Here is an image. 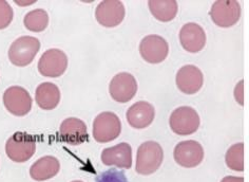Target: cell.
Instances as JSON below:
<instances>
[{
  "instance_id": "1",
  "label": "cell",
  "mask_w": 249,
  "mask_h": 182,
  "mask_svg": "<svg viewBox=\"0 0 249 182\" xmlns=\"http://www.w3.org/2000/svg\"><path fill=\"white\" fill-rule=\"evenodd\" d=\"M164 160L163 148L158 142L147 141L138 149L135 169L140 175H151L160 167Z\"/></svg>"
},
{
  "instance_id": "2",
  "label": "cell",
  "mask_w": 249,
  "mask_h": 182,
  "mask_svg": "<svg viewBox=\"0 0 249 182\" xmlns=\"http://www.w3.org/2000/svg\"><path fill=\"white\" fill-rule=\"evenodd\" d=\"M36 140L35 138L27 133L18 131L9 138L5 144V153L9 158L18 163L30 160L35 154Z\"/></svg>"
},
{
  "instance_id": "3",
  "label": "cell",
  "mask_w": 249,
  "mask_h": 182,
  "mask_svg": "<svg viewBox=\"0 0 249 182\" xmlns=\"http://www.w3.org/2000/svg\"><path fill=\"white\" fill-rule=\"evenodd\" d=\"M40 49V41L33 36H21L9 49V60L17 67H26L35 59Z\"/></svg>"
},
{
  "instance_id": "4",
  "label": "cell",
  "mask_w": 249,
  "mask_h": 182,
  "mask_svg": "<svg viewBox=\"0 0 249 182\" xmlns=\"http://www.w3.org/2000/svg\"><path fill=\"white\" fill-rule=\"evenodd\" d=\"M122 131V123L113 112L99 114L93 122V137L98 143H108L115 140Z\"/></svg>"
},
{
  "instance_id": "5",
  "label": "cell",
  "mask_w": 249,
  "mask_h": 182,
  "mask_svg": "<svg viewBox=\"0 0 249 182\" xmlns=\"http://www.w3.org/2000/svg\"><path fill=\"white\" fill-rule=\"evenodd\" d=\"M200 116L194 108L188 106H182L174 110L169 124L173 133L179 136H188L195 134L200 127Z\"/></svg>"
},
{
  "instance_id": "6",
  "label": "cell",
  "mask_w": 249,
  "mask_h": 182,
  "mask_svg": "<svg viewBox=\"0 0 249 182\" xmlns=\"http://www.w3.org/2000/svg\"><path fill=\"white\" fill-rule=\"evenodd\" d=\"M210 16L217 27H232L241 17L240 3L235 0H217L211 8Z\"/></svg>"
},
{
  "instance_id": "7",
  "label": "cell",
  "mask_w": 249,
  "mask_h": 182,
  "mask_svg": "<svg viewBox=\"0 0 249 182\" xmlns=\"http://www.w3.org/2000/svg\"><path fill=\"white\" fill-rule=\"evenodd\" d=\"M3 104L12 115L23 117L32 108V98L24 88L12 86L3 93Z\"/></svg>"
},
{
  "instance_id": "8",
  "label": "cell",
  "mask_w": 249,
  "mask_h": 182,
  "mask_svg": "<svg viewBox=\"0 0 249 182\" xmlns=\"http://www.w3.org/2000/svg\"><path fill=\"white\" fill-rule=\"evenodd\" d=\"M110 96L118 103H127L138 92V81L132 74L122 72L112 79L109 85Z\"/></svg>"
},
{
  "instance_id": "9",
  "label": "cell",
  "mask_w": 249,
  "mask_h": 182,
  "mask_svg": "<svg viewBox=\"0 0 249 182\" xmlns=\"http://www.w3.org/2000/svg\"><path fill=\"white\" fill-rule=\"evenodd\" d=\"M68 68V56L59 49H50L41 55L38 71L47 78H58Z\"/></svg>"
},
{
  "instance_id": "10",
  "label": "cell",
  "mask_w": 249,
  "mask_h": 182,
  "mask_svg": "<svg viewBox=\"0 0 249 182\" xmlns=\"http://www.w3.org/2000/svg\"><path fill=\"white\" fill-rule=\"evenodd\" d=\"M140 52L142 58L150 64H160L164 61L168 53L169 46L165 39L160 35H148L142 40L140 43Z\"/></svg>"
},
{
  "instance_id": "11",
  "label": "cell",
  "mask_w": 249,
  "mask_h": 182,
  "mask_svg": "<svg viewBox=\"0 0 249 182\" xmlns=\"http://www.w3.org/2000/svg\"><path fill=\"white\" fill-rule=\"evenodd\" d=\"M173 156L178 165L192 168L202 163L204 159V149L201 144L196 141H183L174 148Z\"/></svg>"
},
{
  "instance_id": "12",
  "label": "cell",
  "mask_w": 249,
  "mask_h": 182,
  "mask_svg": "<svg viewBox=\"0 0 249 182\" xmlns=\"http://www.w3.org/2000/svg\"><path fill=\"white\" fill-rule=\"evenodd\" d=\"M124 7L118 0H105L97 5L96 20L106 28H114L121 24L124 18Z\"/></svg>"
},
{
  "instance_id": "13",
  "label": "cell",
  "mask_w": 249,
  "mask_h": 182,
  "mask_svg": "<svg viewBox=\"0 0 249 182\" xmlns=\"http://www.w3.org/2000/svg\"><path fill=\"white\" fill-rule=\"evenodd\" d=\"M179 41L182 47L190 53H196L206 45V33L200 24L186 23L179 31Z\"/></svg>"
},
{
  "instance_id": "14",
  "label": "cell",
  "mask_w": 249,
  "mask_h": 182,
  "mask_svg": "<svg viewBox=\"0 0 249 182\" xmlns=\"http://www.w3.org/2000/svg\"><path fill=\"white\" fill-rule=\"evenodd\" d=\"M177 86L186 95H195L201 89L204 84L202 71L196 66L186 65L178 71Z\"/></svg>"
},
{
  "instance_id": "15",
  "label": "cell",
  "mask_w": 249,
  "mask_h": 182,
  "mask_svg": "<svg viewBox=\"0 0 249 182\" xmlns=\"http://www.w3.org/2000/svg\"><path fill=\"white\" fill-rule=\"evenodd\" d=\"M60 139L71 145H79L88 141L87 125L80 119L69 118L61 123L59 128Z\"/></svg>"
},
{
  "instance_id": "16",
  "label": "cell",
  "mask_w": 249,
  "mask_h": 182,
  "mask_svg": "<svg viewBox=\"0 0 249 182\" xmlns=\"http://www.w3.org/2000/svg\"><path fill=\"white\" fill-rule=\"evenodd\" d=\"M102 161L107 166H118L129 169L132 166V148L128 143H120L115 146L105 148Z\"/></svg>"
},
{
  "instance_id": "17",
  "label": "cell",
  "mask_w": 249,
  "mask_h": 182,
  "mask_svg": "<svg viewBox=\"0 0 249 182\" xmlns=\"http://www.w3.org/2000/svg\"><path fill=\"white\" fill-rule=\"evenodd\" d=\"M155 117L154 107L148 102L141 101L133 104L127 111V121L130 126L142 129L152 124Z\"/></svg>"
},
{
  "instance_id": "18",
  "label": "cell",
  "mask_w": 249,
  "mask_h": 182,
  "mask_svg": "<svg viewBox=\"0 0 249 182\" xmlns=\"http://www.w3.org/2000/svg\"><path fill=\"white\" fill-rule=\"evenodd\" d=\"M60 163L53 156H45L33 163L30 168L31 178L36 181L49 180L58 174Z\"/></svg>"
},
{
  "instance_id": "19",
  "label": "cell",
  "mask_w": 249,
  "mask_h": 182,
  "mask_svg": "<svg viewBox=\"0 0 249 182\" xmlns=\"http://www.w3.org/2000/svg\"><path fill=\"white\" fill-rule=\"evenodd\" d=\"M35 100L41 109L52 110L60 102V90L53 83H42L36 89Z\"/></svg>"
},
{
  "instance_id": "20",
  "label": "cell",
  "mask_w": 249,
  "mask_h": 182,
  "mask_svg": "<svg viewBox=\"0 0 249 182\" xmlns=\"http://www.w3.org/2000/svg\"><path fill=\"white\" fill-rule=\"evenodd\" d=\"M148 5L152 15L161 22L174 20L178 10L176 0H150Z\"/></svg>"
},
{
  "instance_id": "21",
  "label": "cell",
  "mask_w": 249,
  "mask_h": 182,
  "mask_svg": "<svg viewBox=\"0 0 249 182\" xmlns=\"http://www.w3.org/2000/svg\"><path fill=\"white\" fill-rule=\"evenodd\" d=\"M23 23L24 27L31 31V32L39 33L47 29L49 24V15L45 10L36 9L29 12L24 16Z\"/></svg>"
},
{
  "instance_id": "22",
  "label": "cell",
  "mask_w": 249,
  "mask_h": 182,
  "mask_svg": "<svg viewBox=\"0 0 249 182\" xmlns=\"http://www.w3.org/2000/svg\"><path fill=\"white\" fill-rule=\"evenodd\" d=\"M226 164L235 172L244 171V144L236 143L230 147L226 153Z\"/></svg>"
},
{
  "instance_id": "23",
  "label": "cell",
  "mask_w": 249,
  "mask_h": 182,
  "mask_svg": "<svg viewBox=\"0 0 249 182\" xmlns=\"http://www.w3.org/2000/svg\"><path fill=\"white\" fill-rule=\"evenodd\" d=\"M95 182H129L126 174L123 171H118L116 168H110L108 171L99 174Z\"/></svg>"
},
{
  "instance_id": "24",
  "label": "cell",
  "mask_w": 249,
  "mask_h": 182,
  "mask_svg": "<svg viewBox=\"0 0 249 182\" xmlns=\"http://www.w3.org/2000/svg\"><path fill=\"white\" fill-rule=\"evenodd\" d=\"M13 9L5 0H0V30L8 28L13 20Z\"/></svg>"
},
{
  "instance_id": "25",
  "label": "cell",
  "mask_w": 249,
  "mask_h": 182,
  "mask_svg": "<svg viewBox=\"0 0 249 182\" xmlns=\"http://www.w3.org/2000/svg\"><path fill=\"white\" fill-rule=\"evenodd\" d=\"M234 96H235L236 101H238L241 105H243V81H241L239 85L235 87Z\"/></svg>"
},
{
  "instance_id": "26",
  "label": "cell",
  "mask_w": 249,
  "mask_h": 182,
  "mask_svg": "<svg viewBox=\"0 0 249 182\" xmlns=\"http://www.w3.org/2000/svg\"><path fill=\"white\" fill-rule=\"evenodd\" d=\"M221 182H244V178L234 177V176H227V177L223 178Z\"/></svg>"
},
{
  "instance_id": "27",
  "label": "cell",
  "mask_w": 249,
  "mask_h": 182,
  "mask_svg": "<svg viewBox=\"0 0 249 182\" xmlns=\"http://www.w3.org/2000/svg\"><path fill=\"white\" fill-rule=\"evenodd\" d=\"M72 182H83V181H79V180H75V181H72Z\"/></svg>"
}]
</instances>
